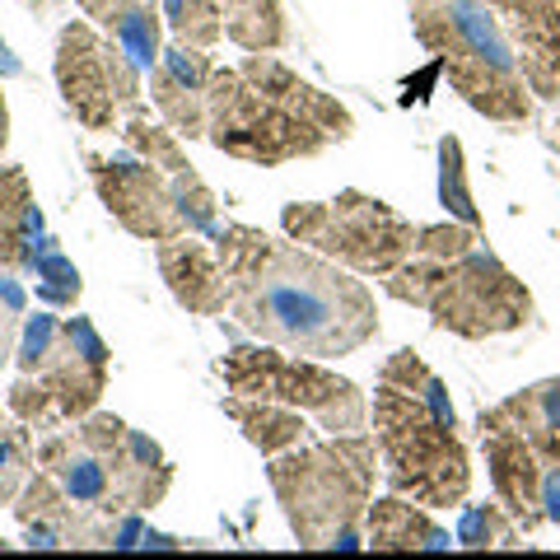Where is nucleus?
I'll use <instances>...</instances> for the list:
<instances>
[{
    "label": "nucleus",
    "mask_w": 560,
    "mask_h": 560,
    "mask_svg": "<svg viewBox=\"0 0 560 560\" xmlns=\"http://www.w3.org/2000/svg\"><path fill=\"white\" fill-rule=\"evenodd\" d=\"M160 276L168 280L173 300H178L187 313L197 318H215V313L230 308V276L220 267V253H210L206 243H191L183 238H168L160 243Z\"/></svg>",
    "instance_id": "obj_16"
},
{
    "label": "nucleus",
    "mask_w": 560,
    "mask_h": 560,
    "mask_svg": "<svg viewBox=\"0 0 560 560\" xmlns=\"http://www.w3.org/2000/svg\"><path fill=\"white\" fill-rule=\"evenodd\" d=\"M383 290L401 304L425 308L440 331H453V337L467 341L500 337V331H514L533 318V294L481 243L448 261L407 257L397 271L383 276Z\"/></svg>",
    "instance_id": "obj_4"
},
{
    "label": "nucleus",
    "mask_w": 560,
    "mask_h": 560,
    "mask_svg": "<svg viewBox=\"0 0 560 560\" xmlns=\"http://www.w3.org/2000/svg\"><path fill=\"white\" fill-rule=\"evenodd\" d=\"M224 416L234 420V425L243 430V440H248L253 448H261L267 458H276V453H290L300 448L308 440V425L300 407H285V401H267V397H224Z\"/></svg>",
    "instance_id": "obj_20"
},
{
    "label": "nucleus",
    "mask_w": 560,
    "mask_h": 560,
    "mask_svg": "<svg viewBox=\"0 0 560 560\" xmlns=\"http://www.w3.org/2000/svg\"><path fill=\"white\" fill-rule=\"evenodd\" d=\"M121 136H127L131 154H140V160H150V164H160L164 173L191 168L187 150L178 145V131H173V127H154L145 113H131V121H127V131H121Z\"/></svg>",
    "instance_id": "obj_26"
},
{
    "label": "nucleus",
    "mask_w": 560,
    "mask_h": 560,
    "mask_svg": "<svg viewBox=\"0 0 560 560\" xmlns=\"http://www.w3.org/2000/svg\"><path fill=\"white\" fill-rule=\"evenodd\" d=\"M84 20L98 24L140 70L164 57V10L160 0H80Z\"/></svg>",
    "instance_id": "obj_18"
},
{
    "label": "nucleus",
    "mask_w": 560,
    "mask_h": 560,
    "mask_svg": "<svg viewBox=\"0 0 560 560\" xmlns=\"http://www.w3.org/2000/svg\"><path fill=\"white\" fill-rule=\"evenodd\" d=\"M495 411L510 420V425H518L523 440H528L537 453H547L551 463H560V378L537 383L528 393H514Z\"/></svg>",
    "instance_id": "obj_21"
},
{
    "label": "nucleus",
    "mask_w": 560,
    "mask_h": 560,
    "mask_svg": "<svg viewBox=\"0 0 560 560\" xmlns=\"http://www.w3.org/2000/svg\"><path fill=\"white\" fill-rule=\"evenodd\" d=\"M541 518L560 523V463L541 467Z\"/></svg>",
    "instance_id": "obj_31"
},
{
    "label": "nucleus",
    "mask_w": 560,
    "mask_h": 560,
    "mask_svg": "<svg viewBox=\"0 0 560 560\" xmlns=\"http://www.w3.org/2000/svg\"><path fill=\"white\" fill-rule=\"evenodd\" d=\"M224 38L243 51H276L285 47V10L280 0H224Z\"/></svg>",
    "instance_id": "obj_22"
},
{
    "label": "nucleus",
    "mask_w": 560,
    "mask_h": 560,
    "mask_svg": "<svg viewBox=\"0 0 560 560\" xmlns=\"http://www.w3.org/2000/svg\"><path fill=\"white\" fill-rule=\"evenodd\" d=\"M210 66L206 47H191V43H173L164 47V57L154 61L150 70V98L154 108L164 113V121L178 136L197 140L206 136V90H210Z\"/></svg>",
    "instance_id": "obj_14"
},
{
    "label": "nucleus",
    "mask_w": 560,
    "mask_h": 560,
    "mask_svg": "<svg viewBox=\"0 0 560 560\" xmlns=\"http://www.w3.org/2000/svg\"><path fill=\"white\" fill-rule=\"evenodd\" d=\"M411 28L425 51H434L467 108L486 113L490 121H523L528 117V90L518 75V57L495 10L486 0H434L411 10Z\"/></svg>",
    "instance_id": "obj_5"
},
{
    "label": "nucleus",
    "mask_w": 560,
    "mask_h": 560,
    "mask_svg": "<svg viewBox=\"0 0 560 560\" xmlns=\"http://www.w3.org/2000/svg\"><path fill=\"white\" fill-rule=\"evenodd\" d=\"M481 444H486L490 486H495L500 504L523 523V528H533V523L541 518V467H537V448L523 440V430L510 425L500 411H481Z\"/></svg>",
    "instance_id": "obj_13"
},
{
    "label": "nucleus",
    "mask_w": 560,
    "mask_h": 560,
    "mask_svg": "<svg viewBox=\"0 0 560 560\" xmlns=\"http://www.w3.org/2000/svg\"><path fill=\"white\" fill-rule=\"evenodd\" d=\"M10 145V103H5V90H0V154Z\"/></svg>",
    "instance_id": "obj_32"
},
{
    "label": "nucleus",
    "mask_w": 560,
    "mask_h": 560,
    "mask_svg": "<svg viewBox=\"0 0 560 560\" xmlns=\"http://www.w3.org/2000/svg\"><path fill=\"white\" fill-rule=\"evenodd\" d=\"M33 290H38V300L47 308H75L84 285H80L75 261H70L61 248H47L38 257V267H33Z\"/></svg>",
    "instance_id": "obj_27"
},
{
    "label": "nucleus",
    "mask_w": 560,
    "mask_h": 560,
    "mask_svg": "<svg viewBox=\"0 0 560 560\" xmlns=\"http://www.w3.org/2000/svg\"><path fill=\"white\" fill-rule=\"evenodd\" d=\"M370 547L374 551H444L448 533L425 514V504H407V495L370 500Z\"/></svg>",
    "instance_id": "obj_19"
},
{
    "label": "nucleus",
    "mask_w": 560,
    "mask_h": 560,
    "mask_svg": "<svg viewBox=\"0 0 560 560\" xmlns=\"http://www.w3.org/2000/svg\"><path fill=\"white\" fill-rule=\"evenodd\" d=\"M280 224H285L294 243L374 280L397 271L416 253V234H420L388 201L364 197L355 187L341 191L337 201H294L285 206Z\"/></svg>",
    "instance_id": "obj_8"
},
{
    "label": "nucleus",
    "mask_w": 560,
    "mask_h": 560,
    "mask_svg": "<svg viewBox=\"0 0 560 560\" xmlns=\"http://www.w3.org/2000/svg\"><path fill=\"white\" fill-rule=\"evenodd\" d=\"M514 523H510V510L500 504H467L463 510V523H458V547H514Z\"/></svg>",
    "instance_id": "obj_28"
},
{
    "label": "nucleus",
    "mask_w": 560,
    "mask_h": 560,
    "mask_svg": "<svg viewBox=\"0 0 560 560\" xmlns=\"http://www.w3.org/2000/svg\"><path fill=\"white\" fill-rule=\"evenodd\" d=\"M350 131L355 121L337 94H323L267 51H248L238 70L210 75L206 140L230 160L280 168L290 160H313L331 140H350Z\"/></svg>",
    "instance_id": "obj_2"
},
{
    "label": "nucleus",
    "mask_w": 560,
    "mask_h": 560,
    "mask_svg": "<svg viewBox=\"0 0 560 560\" xmlns=\"http://www.w3.org/2000/svg\"><path fill=\"white\" fill-rule=\"evenodd\" d=\"M215 253L230 276L234 323L257 341L290 355L341 360L378 337L374 294L341 261L294 238H271L253 224H224Z\"/></svg>",
    "instance_id": "obj_1"
},
{
    "label": "nucleus",
    "mask_w": 560,
    "mask_h": 560,
    "mask_svg": "<svg viewBox=\"0 0 560 560\" xmlns=\"http://www.w3.org/2000/svg\"><path fill=\"white\" fill-rule=\"evenodd\" d=\"M440 201H444V210L458 224L481 230L477 201H471V187H467V164H463V140L458 136H444L440 140Z\"/></svg>",
    "instance_id": "obj_25"
},
{
    "label": "nucleus",
    "mask_w": 560,
    "mask_h": 560,
    "mask_svg": "<svg viewBox=\"0 0 560 560\" xmlns=\"http://www.w3.org/2000/svg\"><path fill=\"white\" fill-rule=\"evenodd\" d=\"M47 248H57V238L47 234L28 173L20 164H0V267H10L14 276H33Z\"/></svg>",
    "instance_id": "obj_15"
},
{
    "label": "nucleus",
    "mask_w": 560,
    "mask_h": 560,
    "mask_svg": "<svg viewBox=\"0 0 560 560\" xmlns=\"http://www.w3.org/2000/svg\"><path fill=\"white\" fill-rule=\"evenodd\" d=\"M84 164H90L98 201L108 206V215L127 234L145 238V243H168V238L187 234L183 210H178V191H173V173L140 160V154H131V160L84 154Z\"/></svg>",
    "instance_id": "obj_11"
},
{
    "label": "nucleus",
    "mask_w": 560,
    "mask_h": 560,
    "mask_svg": "<svg viewBox=\"0 0 560 560\" xmlns=\"http://www.w3.org/2000/svg\"><path fill=\"white\" fill-rule=\"evenodd\" d=\"M108 364L113 350L90 318H51V313L24 318L20 346H14V370L38 383L47 430L84 420L98 407L108 393Z\"/></svg>",
    "instance_id": "obj_7"
},
{
    "label": "nucleus",
    "mask_w": 560,
    "mask_h": 560,
    "mask_svg": "<svg viewBox=\"0 0 560 560\" xmlns=\"http://www.w3.org/2000/svg\"><path fill=\"white\" fill-rule=\"evenodd\" d=\"M374 444L383 477L397 495H411L425 510L463 504L471 490V463L458 440V420H448L397 383L378 378L374 393Z\"/></svg>",
    "instance_id": "obj_6"
},
{
    "label": "nucleus",
    "mask_w": 560,
    "mask_h": 560,
    "mask_svg": "<svg viewBox=\"0 0 560 560\" xmlns=\"http://www.w3.org/2000/svg\"><path fill=\"white\" fill-rule=\"evenodd\" d=\"M57 90L84 131H113L121 113H140V66L90 20H70L51 61Z\"/></svg>",
    "instance_id": "obj_10"
},
{
    "label": "nucleus",
    "mask_w": 560,
    "mask_h": 560,
    "mask_svg": "<svg viewBox=\"0 0 560 560\" xmlns=\"http://www.w3.org/2000/svg\"><path fill=\"white\" fill-rule=\"evenodd\" d=\"M514 24L523 43V75L533 80L537 94L556 90L560 70V0H486Z\"/></svg>",
    "instance_id": "obj_17"
},
{
    "label": "nucleus",
    "mask_w": 560,
    "mask_h": 560,
    "mask_svg": "<svg viewBox=\"0 0 560 560\" xmlns=\"http://www.w3.org/2000/svg\"><path fill=\"white\" fill-rule=\"evenodd\" d=\"M220 374L230 383V393L243 397H267V401H285V407L313 411L323 420V430L331 434H360L370 407L364 393L350 378L323 370L313 355H280V346H234L220 360Z\"/></svg>",
    "instance_id": "obj_9"
},
{
    "label": "nucleus",
    "mask_w": 560,
    "mask_h": 560,
    "mask_svg": "<svg viewBox=\"0 0 560 560\" xmlns=\"http://www.w3.org/2000/svg\"><path fill=\"white\" fill-rule=\"evenodd\" d=\"M33 467H38V444H33V430L24 420H5L0 425V504H14L20 500L24 481L33 477Z\"/></svg>",
    "instance_id": "obj_23"
},
{
    "label": "nucleus",
    "mask_w": 560,
    "mask_h": 560,
    "mask_svg": "<svg viewBox=\"0 0 560 560\" xmlns=\"http://www.w3.org/2000/svg\"><path fill=\"white\" fill-rule=\"evenodd\" d=\"M160 10L178 43L215 47L224 38V0H160Z\"/></svg>",
    "instance_id": "obj_24"
},
{
    "label": "nucleus",
    "mask_w": 560,
    "mask_h": 560,
    "mask_svg": "<svg viewBox=\"0 0 560 560\" xmlns=\"http://www.w3.org/2000/svg\"><path fill=\"white\" fill-rule=\"evenodd\" d=\"M173 191H178V210L187 234H215V191L201 183L197 168L173 173Z\"/></svg>",
    "instance_id": "obj_29"
},
{
    "label": "nucleus",
    "mask_w": 560,
    "mask_h": 560,
    "mask_svg": "<svg viewBox=\"0 0 560 560\" xmlns=\"http://www.w3.org/2000/svg\"><path fill=\"white\" fill-rule=\"evenodd\" d=\"M378 477V444L364 434H337L327 444L276 453L267 481L304 551L360 547V518L370 514Z\"/></svg>",
    "instance_id": "obj_3"
},
{
    "label": "nucleus",
    "mask_w": 560,
    "mask_h": 560,
    "mask_svg": "<svg viewBox=\"0 0 560 560\" xmlns=\"http://www.w3.org/2000/svg\"><path fill=\"white\" fill-rule=\"evenodd\" d=\"M20 331H24V285L10 267H0V370L14 360Z\"/></svg>",
    "instance_id": "obj_30"
},
{
    "label": "nucleus",
    "mask_w": 560,
    "mask_h": 560,
    "mask_svg": "<svg viewBox=\"0 0 560 560\" xmlns=\"http://www.w3.org/2000/svg\"><path fill=\"white\" fill-rule=\"evenodd\" d=\"M416 5H434V0H416Z\"/></svg>",
    "instance_id": "obj_33"
},
{
    "label": "nucleus",
    "mask_w": 560,
    "mask_h": 560,
    "mask_svg": "<svg viewBox=\"0 0 560 560\" xmlns=\"http://www.w3.org/2000/svg\"><path fill=\"white\" fill-rule=\"evenodd\" d=\"M14 518L28 547H121V514H98L90 504L70 500L57 477L38 467L14 500Z\"/></svg>",
    "instance_id": "obj_12"
}]
</instances>
